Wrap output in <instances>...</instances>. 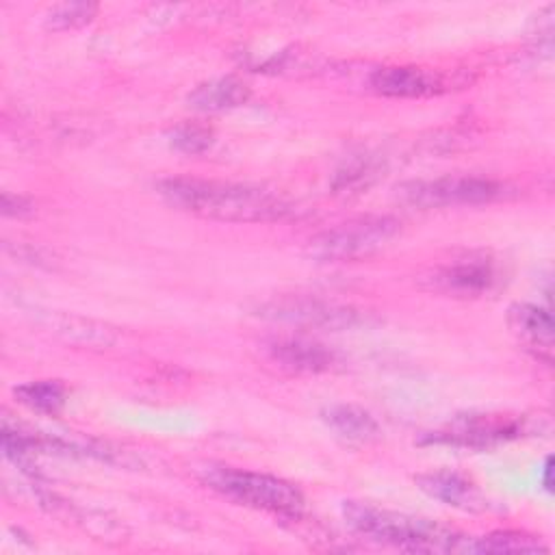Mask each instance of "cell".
Wrapping results in <instances>:
<instances>
[{"label":"cell","mask_w":555,"mask_h":555,"mask_svg":"<svg viewBox=\"0 0 555 555\" xmlns=\"http://www.w3.org/2000/svg\"><path fill=\"white\" fill-rule=\"evenodd\" d=\"M158 195L182 212L212 221L271 223L293 215V204L286 197L249 184L167 178L158 182Z\"/></svg>","instance_id":"1"},{"label":"cell","mask_w":555,"mask_h":555,"mask_svg":"<svg viewBox=\"0 0 555 555\" xmlns=\"http://www.w3.org/2000/svg\"><path fill=\"white\" fill-rule=\"evenodd\" d=\"M343 514L353 531L382 544L412 553H473V538L460 535L434 520L345 501Z\"/></svg>","instance_id":"2"},{"label":"cell","mask_w":555,"mask_h":555,"mask_svg":"<svg viewBox=\"0 0 555 555\" xmlns=\"http://www.w3.org/2000/svg\"><path fill=\"white\" fill-rule=\"evenodd\" d=\"M204 481L212 490L241 505L262 509L282 518H297L304 512L306 501L301 492L293 483L267 473L212 466L206 470Z\"/></svg>","instance_id":"3"},{"label":"cell","mask_w":555,"mask_h":555,"mask_svg":"<svg viewBox=\"0 0 555 555\" xmlns=\"http://www.w3.org/2000/svg\"><path fill=\"white\" fill-rule=\"evenodd\" d=\"M399 232L392 217H360L321 232L308 245V254L319 262L362 260L386 247Z\"/></svg>","instance_id":"4"},{"label":"cell","mask_w":555,"mask_h":555,"mask_svg":"<svg viewBox=\"0 0 555 555\" xmlns=\"http://www.w3.org/2000/svg\"><path fill=\"white\" fill-rule=\"evenodd\" d=\"M503 280L499 262L486 251H468L449 262L434 267L425 275L429 291L449 297H481L494 293Z\"/></svg>","instance_id":"5"},{"label":"cell","mask_w":555,"mask_h":555,"mask_svg":"<svg viewBox=\"0 0 555 555\" xmlns=\"http://www.w3.org/2000/svg\"><path fill=\"white\" fill-rule=\"evenodd\" d=\"M403 197L423 208L460 206V204H488L503 199L509 193L505 182L479 176H447L403 186Z\"/></svg>","instance_id":"6"},{"label":"cell","mask_w":555,"mask_h":555,"mask_svg":"<svg viewBox=\"0 0 555 555\" xmlns=\"http://www.w3.org/2000/svg\"><path fill=\"white\" fill-rule=\"evenodd\" d=\"M262 314L282 319L288 323L327 327V330H347L362 323L360 310L351 306L330 304L317 297H282L262 306Z\"/></svg>","instance_id":"7"},{"label":"cell","mask_w":555,"mask_h":555,"mask_svg":"<svg viewBox=\"0 0 555 555\" xmlns=\"http://www.w3.org/2000/svg\"><path fill=\"white\" fill-rule=\"evenodd\" d=\"M525 431L522 416H507V414H473L462 416L449 425L447 431L440 436L447 442L466 444V447H488L503 440L518 438Z\"/></svg>","instance_id":"8"},{"label":"cell","mask_w":555,"mask_h":555,"mask_svg":"<svg viewBox=\"0 0 555 555\" xmlns=\"http://www.w3.org/2000/svg\"><path fill=\"white\" fill-rule=\"evenodd\" d=\"M447 78L436 69L416 65H392L371 74V89L386 98H425L447 89Z\"/></svg>","instance_id":"9"},{"label":"cell","mask_w":555,"mask_h":555,"mask_svg":"<svg viewBox=\"0 0 555 555\" xmlns=\"http://www.w3.org/2000/svg\"><path fill=\"white\" fill-rule=\"evenodd\" d=\"M507 325L514 336L529 349L538 360L546 364L553 360V319L544 308L533 304H514L507 310Z\"/></svg>","instance_id":"10"},{"label":"cell","mask_w":555,"mask_h":555,"mask_svg":"<svg viewBox=\"0 0 555 555\" xmlns=\"http://www.w3.org/2000/svg\"><path fill=\"white\" fill-rule=\"evenodd\" d=\"M269 360L291 373H323L334 366V353L306 338H278L267 345Z\"/></svg>","instance_id":"11"},{"label":"cell","mask_w":555,"mask_h":555,"mask_svg":"<svg viewBox=\"0 0 555 555\" xmlns=\"http://www.w3.org/2000/svg\"><path fill=\"white\" fill-rule=\"evenodd\" d=\"M247 98H249L247 85L241 82L238 78L225 76V78H215V80L199 85L189 95V104L197 111L219 113V111L238 108L241 104L247 102Z\"/></svg>","instance_id":"12"},{"label":"cell","mask_w":555,"mask_h":555,"mask_svg":"<svg viewBox=\"0 0 555 555\" xmlns=\"http://www.w3.org/2000/svg\"><path fill=\"white\" fill-rule=\"evenodd\" d=\"M416 483L423 492L429 496L453 505V507H464L473 509L477 505V492L475 488L457 473L451 470H434L416 477Z\"/></svg>","instance_id":"13"},{"label":"cell","mask_w":555,"mask_h":555,"mask_svg":"<svg viewBox=\"0 0 555 555\" xmlns=\"http://www.w3.org/2000/svg\"><path fill=\"white\" fill-rule=\"evenodd\" d=\"M325 423L345 440L369 442L379 434L377 421L362 408L351 403H338L323 412Z\"/></svg>","instance_id":"14"},{"label":"cell","mask_w":555,"mask_h":555,"mask_svg":"<svg viewBox=\"0 0 555 555\" xmlns=\"http://www.w3.org/2000/svg\"><path fill=\"white\" fill-rule=\"evenodd\" d=\"M548 546L529 533L494 531L483 538H473V553H544Z\"/></svg>","instance_id":"15"},{"label":"cell","mask_w":555,"mask_h":555,"mask_svg":"<svg viewBox=\"0 0 555 555\" xmlns=\"http://www.w3.org/2000/svg\"><path fill=\"white\" fill-rule=\"evenodd\" d=\"M15 397L24 405H28L37 412L54 414L65 403V386L61 382H52V379L28 382V384H22L15 388Z\"/></svg>","instance_id":"16"},{"label":"cell","mask_w":555,"mask_h":555,"mask_svg":"<svg viewBox=\"0 0 555 555\" xmlns=\"http://www.w3.org/2000/svg\"><path fill=\"white\" fill-rule=\"evenodd\" d=\"M98 13V7L91 2H63L48 11L46 26L52 30H69L89 24Z\"/></svg>","instance_id":"17"},{"label":"cell","mask_w":555,"mask_h":555,"mask_svg":"<svg viewBox=\"0 0 555 555\" xmlns=\"http://www.w3.org/2000/svg\"><path fill=\"white\" fill-rule=\"evenodd\" d=\"M171 147L184 154H202L212 143V130L199 124H182L171 132Z\"/></svg>","instance_id":"18"},{"label":"cell","mask_w":555,"mask_h":555,"mask_svg":"<svg viewBox=\"0 0 555 555\" xmlns=\"http://www.w3.org/2000/svg\"><path fill=\"white\" fill-rule=\"evenodd\" d=\"M375 176H377V169L371 163L358 160L336 173L334 191L336 193H358L360 189H366Z\"/></svg>","instance_id":"19"},{"label":"cell","mask_w":555,"mask_h":555,"mask_svg":"<svg viewBox=\"0 0 555 555\" xmlns=\"http://www.w3.org/2000/svg\"><path fill=\"white\" fill-rule=\"evenodd\" d=\"M33 210V204L22 197V195H11V193H2V212L7 217H24Z\"/></svg>","instance_id":"20"},{"label":"cell","mask_w":555,"mask_h":555,"mask_svg":"<svg viewBox=\"0 0 555 555\" xmlns=\"http://www.w3.org/2000/svg\"><path fill=\"white\" fill-rule=\"evenodd\" d=\"M551 475H553V457H546L544 460V466H542V483H544V488L551 492L553 490V479H551Z\"/></svg>","instance_id":"21"}]
</instances>
